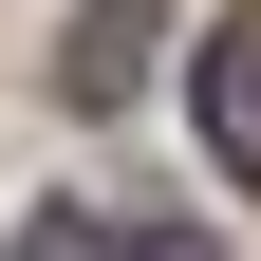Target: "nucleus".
Here are the masks:
<instances>
[{"label": "nucleus", "instance_id": "obj_1", "mask_svg": "<svg viewBox=\"0 0 261 261\" xmlns=\"http://www.w3.org/2000/svg\"><path fill=\"white\" fill-rule=\"evenodd\" d=\"M149 38H168L149 0H93V19H75V56H56V93H75V112H130V93H149Z\"/></svg>", "mask_w": 261, "mask_h": 261}, {"label": "nucleus", "instance_id": "obj_2", "mask_svg": "<svg viewBox=\"0 0 261 261\" xmlns=\"http://www.w3.org/2000/svg\"><path fill=\"white\" fill-rule=\"evenodd\" d=\"M205 149H224V187H261V19L205 38Z\"/></svg>", "mask_w": 261, "mask_h": 261}, {"label": "nucleus", "instance_id": "obj_3", "mask_svg": "<svg viewBox=\"0 0 261 261\" xmlns=\"http://www.w3.org/2000/svg\"><path fill=\"white\" fill-rule=\"evenodd\" d=\"M0 261H205V224H75V205H56V224H19Z\"/></svg>", "mask_w": 261, "mask_h": 261}]
</instances>
